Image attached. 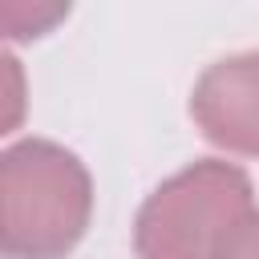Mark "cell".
<instances>
[{
  "label": "cell",
  "instance_id": "obj_1",
  "mask_svg": "<svg viewBox=\"0 0 259 259\" xmlns=\"http://www.w3.org/2000/svg\"><path fill=\"white\" fill-rule=\"evenodd\" d=\"M85 219V174L69 154L24 142L4 154V255L53 259Z\"/></svg>",
  "mask_w": 259,
  "mask_h": 259
}]
</instances>
